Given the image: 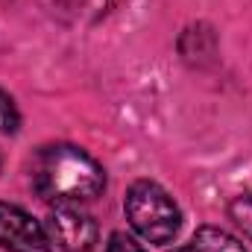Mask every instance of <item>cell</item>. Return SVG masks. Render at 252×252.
Masks as SVG:
<instances>
[{"mask_svg":"<svg viewBox=\"0 0 252 252\" xmlns=\"http://www.w3.org/2000/svg\"><path fill=\"white\" fill-rule=\"evenodd\" d=\"M18 129H21V112H18L15 100L6 91H0V132L15 135Z\"/></svg>","mask_w":252,"mask_h":252,"instance_id":"ba28073f","label":"cell"},{"mask_svg":"<svg viewBox=\"0 0 252 252\" xmlns=\"http://www.w3.org/2000/svg\"><path fill=\"white\" fill-rule=\"evenodd\" d=\"M106 252H147L138 241H132L129 235L124 232H115L112 238H109V244H106Z\"/></svg>","mask_w":252,"mask_h":252,"instance_id":"9c48e42d","label":"cell"},{"mask_svg":"<svg viewBox=\"0 0 252 252\" xmlns=\"http://www.w3.org/2000/svg\"><path fill=\"white\" fill-rule=\"evenodd\" d=\"M0 250L6 252H50V238L32 214L18 205L0 202Z\"/></svg>","mask_w":252,"mask_h":252,"instance_id":"3957f363","label":"cell"},{"mask_svg":"<svg viewBox=\"0 0 252 252\" xmlns=\"http://www.w3.org/2000/svg\"><path fill=\"white\" fill-rule=\"evenodd\" d=\"M0 164H3V158H0Z\"/></svg>","mask_w":252,"mask_h":252,"instance_id":"30bf717a","label":"cell"},{"mask_svg":"<svg viewBox=\"0 0 252 252\" xmlns=\"http://www.w3.org/2000/svg\"><path fill=\"white\" fill-rule=\"evenodd\" d=\"M188 252H247V250L229 232H223L217 226H202V229H196L193 241L188 244Z\"/></svg>","mask_w":252,"mask_h":252,"instance_id":"5b68a950","label":"cell"},{"mask_svg":"<svg viewBox=\"0 0 252 252\" xmlns=\"http://www.w3.org/2000/svg\"><path fill=\"white\" fill-rule=\"evenodd\" d=\"M229 214H232V220L244 229V235L252 238V193H241V196H235L232 205H229Z\"/></svg>","mask_w":252,"mask_h":252,"instance_id":"52a82bcc","label":"cell"},{"mask_svg":"<svg viewBox=\"0 0 252 252\" xmlns=\"http://www.w3.org/2000/svg\"><path fill=\"white\" fill-rule=\"evenodd\" d=\"M32 185L44 202L79 205L97 199L106 188L103 167L79 147H44L32 164Z\"/></svg>","mask_w":252,"mask_h":252,"instance_id":"6da1fadb","label":"cell"},{"mask_svg":"<svg viewBox=\"0 0 252 252\" xmlns=\"http://www.w3.org/2000/svg\"><path fill=\"white\" fill-rule=\"evenodd\" d=\"M64 12H70L76 21H100L106 18L118 0H56Z\"/></svg>","mask_w":252,"mask_h":252,"instance_id":"8992f818","label":"cell"},{"mask_svg":"<svg viewBox=\"0 0 252 252\" xmlns=\"http://www.w3.org/2000/svg\"><path fill=\"white\" fill-rule=\"evenodd\" d=\"M126 217L132 229L150 244H167L182 226V211L161 185L141 179L126 193Z\"/></svg>","mask_w":252,"mask_h":252,"instance_id":"7a4b0ae2","label":"cell"},{"mask_svg":"<svg viewBox=\"0 0 252 252\" xmlns=\"http://www.w3.org/2000/svg\"><path fill=\"white\" fill-rule=\"evenodd\" d=\"M47 229L64 252H88L97 244V223L79 205H56L47 220Z\"/></svg>","mask_w":252,"mask_h":252,"instance_id":"277c9868","label":"cell"}]
</instances>
